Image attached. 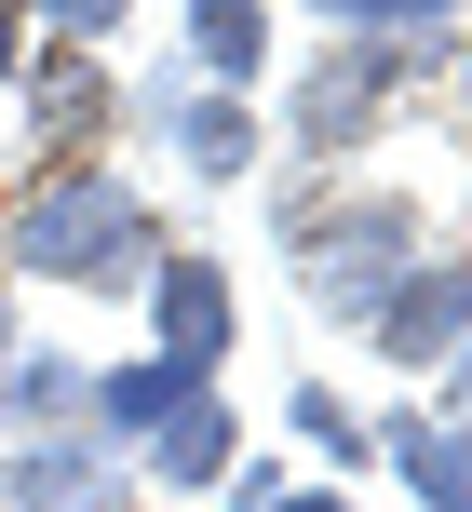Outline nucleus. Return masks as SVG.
Returning a JSON list of instances; mask_svg holds the SVG:
<instances>
[{"mask_svg": "<svg viewBox=\"0 0 472 512\" xmlns=\"http://www.w3.org/2000/svg\"><path fill=\"white\" fill-rule=\"evenodd\" d=\"M162 203L122 176V162H27L14 176V216H0V270L14 283H68V297H149L162 270Z\"/></svg>", "mask_w": 472, "mask_h": 512, "instance_id": "1", "label": "nucleus"}, {"mask_svg": "<svg viewBox=\"0 0 472 512\" xmlns=\"http://www.w3.org/2000/svg\"><path fill=\"white\" fill-rule=\"evenodd\" d=\"M270 230H284V270L311 283L324 324H365V310L392 297V270H419V256H432L419 189H392V176H311V189H284Z\"/></svg>", "mask_w": 472, "mask_h": 512, "instance_id": "2", "label": "nucleus"}, {"mask_svg": "<svg viewBox=\"0 0 472 512\" xmlns=\"http://www.w3.org/2000/svg\"><path fill=\"white\" fill-rule=\"evenodd\" d=\"M405 108H419V54L365 41V27H324V41L297 54V81H284V149L311 162V176H351L365 149L405 135Z\"/></svg>", "mask_w": 472, "mask_h": 512, "instance_id": "3", "label": "nucleus"}, {"mask_svg": "<svg viewBox=\"0 0 472 512\" xmlns=\"http://www.w3.org/2000/svg\"><path fill=\"white\" fill-rule=\"evenodd\" d=\"M122 108L176 149V176H203V189H243V176L270 162L257 95H216V81H189V68H149V95H122Z\"/></svg>", "mask_w": 472, "mask_h": 512, "instance_id": "4", "label": "nucleus"}, {"mask_svg": "<svg viewBox=\"0 0 472 512\" xmlns=\"http://www.w3.org/2000/svg\"><path fill=\"white\" fill-rule=\"evenodd\" d=\"M351 337H365L378 364H405V378H446V351L472 337V256H459V243H432L419 270H392V297H378Z\"/></svg>", "mask_w": 472, "mask_h": 512, "instance_id": "5", "label": "nucleus"}, {"mask_svg": "<svg viewBox=\"0 0 472 512\" xmlns=\"http://www.w3.org/2000/svg\"><path fill=\"white\" fill-rule=\"evenodd\" d=\"M149 351L176 364V378H230V337H243V310H230V256H203V243H176L149 270Z\"/></svg>", "mask_w": 472, "mask_h": 512, "instance_id": "6", "label": "nucleus"}, {"mask_svg": "<svg viewBox=\"0 0 472 512\" xmlns=\"http://www.w3.org/2000/svg\"><path fill=\"white\" fill-rule=\"evenodd\" d=\"M135 459L108 432H14L0 445V512H122Z\"/></svg>", "mask_w": 472, "mask_h": 512, "instance_id": "7", "label": "nucleus"}, {"mask_svg": "<svg viewBox=\"0 0 472 512\" xmlns=\"http://www.w3.org/2000/svg\"><path fill=\"white\" fill-rule=\"evenodd\" d=\"M27 162H95L108 122H122V95H108V54L81 41H27Z\"/></svg>", "mask_w": 472, "mask_h": 512, "instance_id": "8", "label": "nucleus"}, {"mask_svg": "<svg viewBox=\"0 0 472 512\" xmlns=\"http://www.w3.org/2000/svg\"><path fill=\"white\" fill-rule=\"evenodd\" d=\"M135 459H149V486L162 499H189V486H230V472H243V405H230V391H176V418H162V432L149 445H135Z\"/></svg>", "mask_w": 472, "mask_h": 512, "instance_id": "9", "label": "nucleus"}, {"mask_svg": "<svg viewBox=\"0 0 472 512\" xmlns=\"http://www.w3.org/2000/svg\"><path fill=\"white\" fill-rule=\"evenodd\" d=\"M378 459L419 512H472V418H432V405H392L378 418Z\"/></svg>", "mask_w": 472, "mask_h": 512, "instance_id": "10", "label": "nucleus"}, {"mask_svg": "<svg viewBox=\"0 0 472 512\" xmlns=\"http://www.w3.org/2000/svg\"><path fill=\"white\" fill-rule=\"evenodd\" d=\"M176 68L216 95H257L270 81V0H176Z\"/></svg>", "mask_w": 472, "mask_h": 512, "instance_id": "11", "label": "nucleus"}, {"mask_svg": "<svg viewBox=\"0 0 472 512\" xmlns=\"http://www.w3.org/2000/svg\"><path fill=\"white\" fill-rule=\"evenodd\" d=\"M81 405H95V364L81 351H41V337H27V351L0 364V432H81Z\"/></svg>", "mask_w": 472, "mask_h": 512, "instance_id": "12", "label": "nucleus"}, {"mask_svg": "<svg viewBox=\"0 0 472 512\" xmlns=\"http://www.w3.org/2000/svg\"><path fill=\"white\" fill-rule=\"evenodd\" d=\"M176 391H203V378H176L162 351H135V364H95V405H81V432H108V445L135 459V445H149L162 418H176Z\"/></svg>", "mask_w": 472, "mask_h": 512, "instance_id": "13", "label": "nucleus"}, {"mask_svg": "<svg viewBox=\"0 0 472 512\" xmlns=\"http://www.w3.org/2000/svg\"><path fill=\"white\" fill-rule=\"evenodd\" d=\"M284 418H297V445H324L338 472H365V459H378V418L351 405V391H324V378H297V391H284Z\"/></svg>", "mask_w": 472, "mask_h": 512, "instance_id": "14", "label": "nucleus"}, {"mask_svg": "<svg viewBox=\"0 0 472 512\" xmlns=\"http://www.w3.org/2000/svg\"><path fill=\"white\" fill-rule=\"evenodd\" d=\"M324 27H365V41H446V27H472V0H311Z\"/></svg>", "mask_w": 472, "mask_h": 512, "instance_id": "15", "label": "nucleus"}, {"mask_svg": "<svg viewBox=\"0 0 472 512\" xmlns=\"http://www.w3.org/2000/svg\"><path fill=\"white\" fill-rule=\"evenodd\" d=\"M230 512H365V499H351V486H297L284 459H243L230 472Z\"/></svg>", "mask_w": 472, "mask_h": 512, "instance_id": "16", "label": "nucleus"}, {"mask_svg": "<svg viewBox=\"0 0 472 512\" xmlns=\"http://www.w3.org/2000/svg\"><path fill=\"white\" fill-rule=\"evenodd\" d=\"M14 14L41 27V41H81V54H108V41H122V14H135V0H14Z\"/></svg>", "mask_w": 472, "mask_h": 512, "instance_id": "17", "label": "nucleus"}, {"mask_svg": "<svg viewBox=\"0 0 472 512\" xmlns=\"http://www.w3.org/2000/svg\"><path fill=\"white\" fill-rule=\"evenodd\" d=\"M419 95H446V122L472 135V27H446V41H419Z\"/></svg>", "mask_w": 472, "mask_h": 512, "instance_id": "18", "label": "nucleus"}, {"mask_svg": "<svg viewBox=\"0 0 472 512\" xmlns=\"http://www.w3.org/2000/svg\"><path fill=\"white\" fill-rule=\"evenodd\" d=\"M14 351H27V283L0 270V364H14Z\"/></svg>", "mask_w": 472, "mask_h": 512, "instance_id": "19", "label": "nucleus"}, {"mask_svg": "<svg viewBox=\"0 0 472 512\" xmlns=\"http://www.w3.org/2000/svg\"><path fill=\"white\" fill-rule=\"evenodd\" d=\"M27 41H41V27H27V14H14V0H0V81H14V68H27Z\"/></svg>", "mask_w": 472, "mask_h": 512, "instance_id": "20", "label": "nucleus"}, {"mask_svg": "<svg viewBox=\"0 0 472 512\" xmlns=\"http://www.w3.org/2000/svg\"><path fill=\"white\" fill-rule=\"evenodd\" d=\"M0 216H14V176H0Z\"/></svg>", "mask_w": 472, "mask_h": 512, "instance_id": "21", "label": "nucleus"}, {"mask_svg": "<svg viewBox=\"0 0 472 512\" xmlns=\"http://www.w3.org/2000/svg\"><path fill=\"white\" fill-rule=\"evenodd\" d=\"M459 256H472V230H459Z\"/></svg>", "mask_w": 472, "mask_h": 512, "instance_id": "22", "label": "nucleus"}, {"mask_svg": "<svg viewBox=\"0 0 472 512\" xmlns=\"http://www.w3.org/2000/svg\"><path fill=\"white\" fill-rule=\"evenodd\" d=\"M122 512H135V499H122Z\"/></svg>", "mask_w": 472, "mask_h": 512, "instance_id": "23", "label": "nucleus"}]
</instances>
